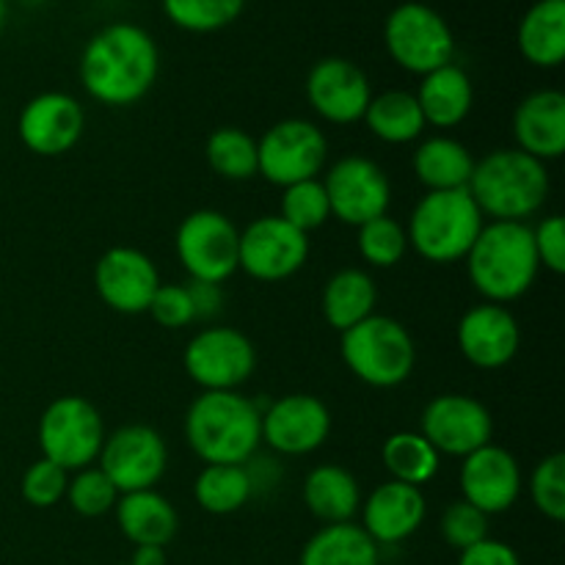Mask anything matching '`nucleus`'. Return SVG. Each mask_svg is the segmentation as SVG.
Returning a JSON list of instances; mask_svg holds the SVG:
<instances>
[{
  "mask_svg": "<svg viewBox=\"0 0 565 565\" xmlns=\"http://www.w3.org/2000/svg\"><path fill=\"white\" fill-rule=\"evenodd\" d=\"M158 287V268L141 248L114 246L94 265V290L105 307L119 315L147 312Z\"/></svg>",
  "mask_w": 565,
  "mask_h": 565,
  "instance_id": "obj_18",
  "label": "nucleus"
},
{
  "mask_svg": "<svg viewBox=\"0 0 565 565\" xmlns=\"http://www.w3.org/2000/svg\"><path fill=\"white\" fill-rule=\"evenodd\" d=\"M362 121L384 143H412L428 127L423 110H419L417 97L412 92H403V88L373 94Z\"/></svg>",
  "mask_w": 565,
  "mask_h": 565,
  "instance_id": "obj_31",
  "label": "nucleus"
},
{
  "mask_svg": "<svg viewBox=\"0 0 565 565\" xmlns=\"http://www.w3.org/2000/svg\"><path fill=\"white\" fill-rule=\"evenodd\" d=\"M516 149L533 154L541 163L563 158L565 152V94L557 88H539L527 94L513 110Z\"/></svg>",
  "mask_w": 565,
  "mask_h": 565,
  "instance_id": "obj_23",
  "label": "nucleus"
},
{
  "mask_svg": "<svg viewBox=\"0 0 565 565\" xmlns=\"http://www.w3.org/2000/svg\"><path fill=\"white\" fill-rule=\"evenodd\" d=\"M185 287L188 292H191L193 315H196V320L213 318V315L221 312V307H224V290H221V285H210V281H191V285Z\"/></svg>",
  "mask_w": 565,
  "mask_h": 565,
  "instance_id": "obj_45",
  "label": "nucleus"
},
{
  "mask_svg": "<svg viewBox=\"0 0 565 565\" xmlns=\"http://www.w3.org/2000/svg\"><path fill=\"white\" fill-rule=\"evenodd\" d=\"M326 196L334 218L348 226H362L390 213L392 185L386 171L364 154H348L337 160L323 180Z\"/></svg>",
  "mask_w": 565,
  "mask_h": 565,
  "instance_id": "obj_13",
  "label": "nucleus"
},
{
  "mask_svg": "<svg viewBox=\"0 0 565 565\" xmlns=\"http://www.w3.org/2000/svg\"><path fill=\"white\" fill-rule=\"evenodd\" d=\"M207 166L230 182H246L257 177V138L241 127H218L204 143Z\"/></svg>",
  "mask_w": 565,
  "mask_h": 565,
  "instance_id": "obj_34",
  "label": "nucleus"
},
{
  "mask_svg": "<svg viewBox=\"0 0 565 565\" xmlns=\"http://www.w3.org/2000/svg\"><path fill=\"white\" fill-rule=\"evenodd\" d=\"M441 539L452 550H469V546L489 539V516L475 505H469L467 500L450 502L441 513Z\"/></svg>",
  "mask_w": 565,
  "mask_h": 565,
  "instance_id": "obj_40",
  "label": "nucleus"
},
{
  "mask_svg": "<svg viewBox=\"0 0 565 565\" xmlns=\"http://www.w3.org/2000/svg\"><path fill=\"white\" fill-rule=\"evenodd\" d=\"M467 276L489 303H511L535 285L541 263L535 254L533 226L527 221H491L472 243Z\"/></svg>",
  "mask_w": 565,
  "mask_h": 565,
  "instance_id": "obj_3",
  "label": "nucleus"
},
{
  "mask_svg": "<svg viewBox=\"0 0 565 565\" xmlns=\"http://www.w3.org/2000/svg\"><path fill=\"white\" fill-rule=\"evenodd\" d=\"M533 243L541 268L557 276L565 274V224L561 215H550L539 226H533Z\"/></svg>",
  "mask_w": 565,
  "mask_h": 565,
  "instance_id": "obj_43",
  "label": "nucleus"
},
{
  "mask_svg": "<svg viewBox=\"0 0 565 565\" xmlns=\"http://www.w3.org/2000/svg\"><path fill=\"white\" fill-rule=\"evenodd\" d=\"M519 50L539 70H555L565 58V0H535L516 31Z\"/></svg>",
  "mask_w": 565,
  "mask_h": 565,
  "instance_id": "obj_27",
  "label": "nucleus"
},
{
  "mask_svg": "<svg viewBox=\"0 0 565 565\" xmlns=\"http://www.w3.org/2000/svg\"><path fill=\"white\" fill-rule=\"evenodd\" d=\"M458 565H522V561H519L516 550L511 544L486 539L463 550L461 557H458Z\"/></svg>",
  "mask_w": 565,
  "mask_h": 565,
  "instance_id": "obj_44",
  "label": "nucleus"
},
{
  "mask_svg": "<svg viewBox=\"0 0 565 565\" xmlns=\"http://www.w3.org/2000/svg\"><path fill=\"white\" fill-rule=\"evenodd\" d=\"M279 218H285L287 224L301 230L303 235L320 230L331 218L329 196H326V188L320 182V177L318 180L296 182V185L281 188Z\"/></svg>",
  "mask_w": 565,
  "mask_h": 565,
  "instance_id": "obj_37",
  "label": "nucleus"
},
{
  "mask_svg": "<svg viewBox=\"0 0 565 565\" xmlns=\"http://www.w3.org/2000/svg\"><path fill=\"white\" fill-rule=\"evenodd\" d=\"M86 130V114L72 94L42 92L28 99L17 119V136L28 152L58 158L77 147Z\"/></svg>",
  "mask_w": 565,
  "mask_h": 565,
  "instance_id": "obj_16",
  "label": "nucleus"
},
{
  "mask_svg": "<svg viewBox=\"0 0 565 565\" xmlns=\"http://www.w3.org/2000/svg\"><path fill=\"white\" fill-rule=\"evenodd\" d=\"M303 505L309 508L318 522L342 524L353 522L362 508V489L359 480L337 463H320L303 478Z\"/></svg>",
  "mask_w": 565,
  "mask_h": 565,
  "instance_id": "obj_26",
  "label": "nucleus"
},
{
  "mask_svg": "<svg viewBox=\"0 0 565 565\" xmlns=\"http://www.w3.org/2000/svg\"><path fill=\"white\" fill-rule=\"evenodd\" d=\"M390 58L412 75H428L456 58V33L450 22L428 3L408 0L395 6L384 22Z\"/></svg>",
  "mask_w": 565,
  "mask_h": 565,
  "instance_id": "obj_7",
  "label": "nucleus"
},
{
  "mask_svg": "<svg viewBox=\"0 0 565 565\" xmlns=\"http://www.w3.org/2000/svg\"><path fill=\"white\" fill-rule=\"evenodd\" d=\"M66 486H70V472L61 467H55L47 458H39L22 475V500L31 508H53L58 505L66 497Z\"/></svg>",
  "mask_w": 565,
  "mask_h": 565,
  "instance_id": "obj_41",
  "label": "nucleus"
},
{
  "mask_svg": "<svg viewBox=\"0 0 565 565\" xmlns=\"http://www.w3.org/2000/svg\"><path fill=\"white\" fill-rule=\"evenodd\" d=\"M263 441L279 456H309L331 434V412L320 397L292 392L270 403L259 419Z\"/></svg>",
  "mask_w": 565,
  "mask_h": 565,
  "instance_id": "obj_17",
  "label": "nucleus"
},
{
  "mask_svg": "<svg viewBox=\"0 0 565 565\" xmlns=\"http://www.w3.org/2000/svg\"><path fill=\"white\" fill-rule=\"evenodd\" d=\"M329 160V141L315 121L281 119L257 141V174L270 185L287 188L318 180Z\"/></svg>",
  "mask_w": 565,
  "mask_h": 565,
  "instance_id": "obj_9",
  "label": "nucleus"
},
{
  "mask_svg": "<svg viewBox=\"0 0 565 565\" xmlns=\"http://www.w3.org/2000/svg\"><path fill=\"white\" fill-rule=\"evenodd\" d=\"M114 513L121 535L132 546H169L180 530L177 508L154 489L121 494Z\"/></svg>",
  "mask_w": 565,
  "mask_h": 565,
  "instance_id": "obj_25",
  "label": "nucleus"
},
{
  "mask_svg": "<svg viewBox=\"0 0 565 565\" xmlns=\"http://www.w3.org/2000/svg\"><path fill=\"white\" fill-rule=\"evenodd\" d=\"M381 461H384L386 472L397 483H408L423 489L425 483L439 475L441 456L428 445L423 434L414 430H397L381 447Z\"/></svg>",
  "mask_w": 565,
  "mask_h": 565,
  "instance_id": "obj_33",
  "label": "nucleus"
},
{
  "mask_svg": "<svg viewBox=\"0 0 565 565\" xmlns=\"http://www.w3.org/2000/svg\"><path fill=\"white\" fill-rule=\"evenodd\" d=\"M463 359L478 370H502L522 348V329L502 303H475L461 315L456 329Z\"/></svg>",
  "mask_w": 565,
  "mask_h": 565,
  "instance_id": "obj_20",
  "label": "nucleus"
},
{
  "mask_svg": "<svg viewBox=\"0 0 565 565\" xmlns=\"http://www.w3.org/2000/svg\"><path fill=\"white\" fill-rule=\"evenodd\" d=\"M467 191L483 218L527 221L550 196V171L522 149H494L475 160Z\"/></svg>",
  "mask_w": 565,
  "mask_h": 565,
  "instance_id": "obj_4",
  "label": "nucleus"
},
{
  "mask_svg": "<svg viewBox=\"0 0 565 565\" xmlns=\"http://www.w3.org/2000/svg\"><path fill=\"white\" fill-rule=\"evenodd\" d=\"M359 254L373 268H395L408 252L406 226L390 218V213L356 226Z\"/></svg>",
  "mask_w": 565,
  "mask_h": 565,
  "instance_id": "obj_36",
  "label": "nucleus"
},
{
  "mask_svg": "<svg viewBox=\"0 0 565 565\" xmlns=\"http://www.w3.org/2000/svg\"><path fill=\"white\" fill-rule=\"evenodd\" d=\"M375 303H379V287H375L373 276L362 268L337 270L326 281L323 298H320L326 323L340 334L375 315Z\"/></svg>",
  "mask_w": 565,
  "mask_h": 565,
  "instance_id": "obj_28",
  "label": "nucleus"
},
{
  "mask_svg": "<svg viewBox=\"0 0 565 565\" xmlns=\"http://www.w3.org/2000/svg\"><path fill=\"white\" fill-rule=\"evenodd\" d=\"M149 315L158 326L163 329H185L196 320L193 315V301H191V292H188L185 285H163L154 290L152 301H149Z\"/></svg>",
  "mask_w": 565,
  "mask_h": 565,
  "instance_id": "obj_42",
  "label": "nucleus"
},
{
  "mask_svg": "<svg viewBox=\"0 0 565 565\" xmlns=\"http://www.w3.org/2000/svg\"><path fill=\"white\" fill-rule=\"evenodd\" d=\"M182 364L202 392H237L257 370V348L232 326H210L188 340Z\"/></svg>",
  "mask_w": 565,
  "mask_h": 565,
  "instance_id": "obj_10",
  "label": "nucleus"
},
{
  "mask_svg": "<svg viewBox=\"0 0 565 565\" xmlns=\"http://www.w3.org/2000/svg\"><path fill=\"white\" fill-rule=\"evenodd\" d=\"M6 14H9V6H6V0H0V31L6 25Z\"/></svg>",
  "mask_w": 565,
  "mask_h": 565,
  "instance_id": "obj_47",
  "label": "nucleus"
},
{
  "mask_svg": "<svg viewBox=\"0 0 565 565\" xmlns=\"http://www.w3.org/2000/svg\"><path fill=\"white\" fill-rule=\"evenodd\" d=\"M254 494V478L246 463H207L196 475L193 497L204 513L230 516L237 513Z\"/></svg>",
  "mask_w": 565,
  "mask_h": 565,
  "instance_id": "obj_32",
  "label": "nucleus"
},
{
  "mask_svg": "<svg viewBox=\"0 0 565 565\" xmlns=\"http://www.w3.org/2000/svg\"><path fill=\"white\" fill-rule=\"evenodd\" d=\"M530 497L539 513H544L552 522H563L565 519V456L563 452H552L539 467L533 469L530 478Z\"/></svg>",
  "mask_w": 565,
  "mask_h": 565,
  "instance_id": "obj_39",
  "label": "nucleus"
},
{
  "mask_svg": "<svg viewBox=\"0 0 565 565\" xmlns=\"http://www.w3.org/2000/svg\"><path fill=\"white\" fill-rule=\"evenodd\" d=\"M419 434L428 439V445L439 456L467 458L469 452L491 445L494 419H491V412L478 397L447 392V395L434 397L425 406Z\"/></svg>",
  "mask_w": 565,
  "mask_h": 565,
  "instance_id": "obj_15",
  "label": "nucleus"
},
{
  "mask_svg": "<svg viewBox=\"0 0 565 565\" xmlns=\"http://www.w3.org/2000/svg\"><path fill=\"white\" fill-rule=\"evenodd\" d=\"M163 14L191 33H215L230 28L246 9V0H160Z\"/></svg>",
  "mask_w": 565,
  "mask_h": 565,
  "instance_id": "obj_35",
  "label": "nucleus"
},
{
  "mask_svg": "<svg viewBox=\"0 0 565 565\" xmlns=\"http://www.w3.org/2000/svg\"><path fill=\"white\" fill-rule=\"evenodd\" d=\"M461 500L486 516L505 513L522 494V467L516 456L500 445H486L461 461Z\"/></svg>",
  "mask_w": 565,
  "mask_h": 565,
  "instance_id": "obj_21",
  "label": "nucleus"
},
{
  "mask_svg": "<svg viewBox=\"0 0 565 565\" xmlns=\"http://www.w3.org/2000/svg\"><path fill=\"white\" fill-rule=\"evenodd\" d=\"M340 353L345 367L373 390H395L406 384L417 364L412 331L386 315H370L353 329L342 331Z\"/></svg>",
  "mask_w": 565,
  "mask_h": 565,
  "instance_id": "obj_6",
  "label": "nucleus"
},
{
  "mask_svg": "<svg viewBox=\"0 0 565 565\" xmlns=\"http://www.w3.org/2000/svg\"><path fill=\"white\" fill-rule=\"evenodd\" d=\"M166 546H136L130 565H166Z\"/></svg>",
  "mask_w": 565,
  "mask_h": 565,
  "instance_id": "obj_46",
  "label": "nucleus"
},
{
  "mask_svg": "<svg viewBox=\"0 0 565 565\" xmlns=\"http://www.w3.org/2000/svg\"><path fill=\"white\" fill-rule=\"evenodd\" d=\"M241 230L218 210H193L177 226V259L191 281L221 285L237 270Z\"/></svg>",
  "mask_w": 565,
  "mask_h": 565,
  "instance_id": "obj_11",
  "label": "nucleus"
},
{
  "mask_svg": "<svg viewBox=\"0 0 565 565\" xmlns=\"http://www.w3.org/2000/svg\"><path fill=\"white\" fill-rule=\"evenodd\" d=\"M414 97L423 110L425 125L436 127V130H452L467 119L475 105L472 77L452 61V64L423 75Z\"/></svg>",
  "mask_w": 565,
  "mask_h": 565,
  "instance_id": "obj_24",
  "label": "nucleus"
},
{
  "mask_svg": "<svg viewBox=\"0 0 565 565\" xmlns=\"http://www.w3.org/2000/svg\"><path fill=\"white\" fill-rule=\"evenodd\" d=\"M77 72L88 97L110 108H127L152 92L160 50L147 28L110 22L88 39Z\"/></svg>",
  "mask_w": 565,
  "mask_h": 565,
  "instance_id": "obj_1",
  "label": "nucleus"
},
{
  "mask_svg": "<svg viewBox=\"0 0 565 565\" xmlns=\"http://www.w3.org/2000/svg\"><path fill=\"white\" fill-rule=\"evenodd\" d=\"M309 235L279 215H263L241 230L237 270L257 281H281L307 265Z\"/></svg>",
  "mask_w": 565,
  "mask_h": 565,
  "instance_id": "obj_14",
  "label": "nucleus"
},
{
  "mask_svg": "<svg viewBox=\"0 0 565 565\" xmlns=\"http://www.w3.org/2000/svg\"><path fill=\"white\" fill-rule=\"evenodd\" d=\"M127 565H130V563H127Z\"/></svg>",
  "mask_w": 565,
  "mask_h": 565,
  "instance_id": "obj_49",
  "label": "nucleus"
},
{
  "mask_svg": "<svg viewBox=\"0 0 565 565\" xmlns=\"http://www.w3.org/2000/svg\"><path fill=\"white\" fill-rule=\"evenodd\" d=\"M486 218L469 191H428L412 210L408 248L434 265L458 263L478 241Z\"/></svg>",
  "mask_w": 565,
  "mask_h": 565,
  "instance_id": "obj_5",
  "label": "nucleus"
},
{
  "mask_svg": "<svg viewBox=\"0 0 565 565\" xmlns=\"http://www.w3.org/2000/svg\"><path fill=\"white\" fill-rule=\"evenodd\" d=\"M307 99L315 114L329 125H353L362 121L373 99V86L362 66L340 55H329L309 70Z\"/></svg>",
  "mask_w": 565,
  "mask_h": 565,
  "instance_id": "obj_19",
  "label": "nucleus"
},
{
  "mask_svg": "<svg viewBox=\"0 0 565 565\" xmlns=\"http://www.w3.org/2000/svg\"><path fill=\"white\" fill-rule=\"evenodd\" d=\"M97 467L108 475L119 494L147 491L160 483L169 467V447L149 425H125L105 436Z\"/></svg>",
  "mask_w": 565,
  "mask_h": 565,
  "instance_id": "obj_12",
  "label": "nucleus"
},
{
  "mask_svg": "<svg viewBox=\"0 0 565 565\" xmlns=\"http://www.w3.org/2000/svg\"><path fill=\"white\" fill-rule=\"evenodd\" d=\"M119 497L121 494L116 491V486L110 483L108 475H105L103 469L86 467V469H77V472L72 475L64 500L70 502V508L77 513V516L97 519L114 511Z\"/></svg>",
  "mask_w": 565,
  "mask_h": 565,
  "instance_id": "obj_38",
  "label": "nucleus"
},
{
  "mask_svg": "<svg viewBox=\"0 0 565 565\" xmlns=\"http://www.w3.org/2000/svg\"><path fill=\"white\" fill-rule=\"evenodd\" d=\"M381 550L362 524H323L303 544L298 565H379Z\"/></svg>",
  "mask_w": 565,
  "mask_h": 565,
  "instance_id": "obj_30",
  "label": "nucleus"
},
{
  "mask_svg": "<svg viewBox=\"0 0 565 565\" xmlns=\"http://www.w3.org/2000/svg\"><path fill=\"white\" fill-rule=\"evenodd\" d=\"M412 166L428 191H463L472 177L475 158L456 138L434 136L414 149Z\"/></svg>",
  "mask_w": 565,
  "mask_h": 565,
  "instance_id": "obj_29",
  "label": "nucleus"
},
{
  "mask_svg": "<svg viewBox=\"0 0 565 565\" xmlns=\"http://www.w3.org/2000/svg\"><path fill=\"white\" fill-rule=\"evenodd\" d=\"M263 408L241 392H202L185 412V441L207 463H248L263 445Z\"/></svg>",
  "mask_w": 565,
  "mask_h": 565,
  "instance_id": "obj_2",
  "label": "nucleus"
},
{
  "mask_svg": "<svg viewBox=\"0 0 565 565\" xmlns=\"http://www.w3.org/2000/svg\"><path fill=\"white\" fill-rule=\"evenodd\" d=\"M105 423L92 401L81 395L55 397L42 412L36 441L42 458L66 472L94 467L105 445Z\"/></svg>",
  "mask_w": 565,
  "mask_h": 565,
  "instance_id": "obj_8",
  "label": "nucleus"
},
{
  "mask_svg": "<svg viewBox=\"0 0 565 565\" xmlns=\"http://www.w3.org/2000/svg\"><path fill=\"white\" fill-rule=\"evenodd\" d=\"M359 511H362V530L375 544L395 546L423 527L428 505H425L423 489L390 480L370 491Z\"/></svg>",
  "mask_w": 565,
  "mask_h": 565,
  "instance_id": "obj_22",
  "label": "nucleus"
},
{
  "mask_svg": "<svg viewBox=\"0 0 565 565\" xmlns=\"http://www.w3.org/2000/svg\"><path fill=\"white\" fill-rule=\"evenodd\" d=\"M22 6H31V9H36V6H44L47 3V0H20Z\"/></svg>",
  "mask_w": 565,
  "mask_h": 565,
  "instance_id": "obj_48",
  "label": "nucleus"
}]
</instances>
